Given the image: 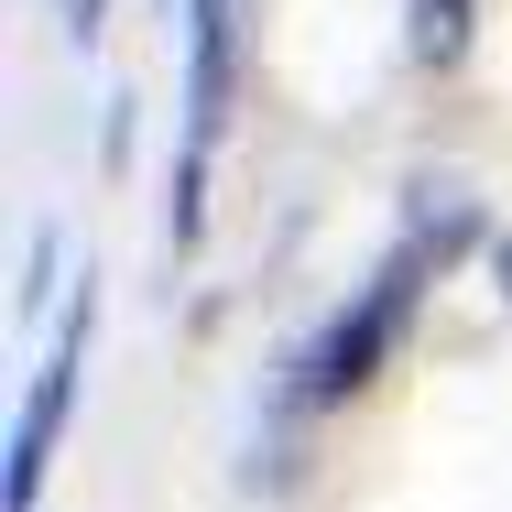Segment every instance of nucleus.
I'll list each match as a JSON object with an SVG mask.
<instances>
[{"mask_svg":"<svg viewBox=\"0 0 512 512\" xmlns=\"http://www.w3.org/2000/svg\"><path fill=\"white\" fill-rule=\"evenodd\" d=\"M414 284H425V240H404V251L360 284V306L306 349V404H349V393L393 360V338H404V316H414Z\"/></svg>","mask_w":512,"mask_h":512,"instance_id":"obj_1","label":"nucleus"},{"mask_svg":"<svg viewBox=\"0 0 512 512\" xmlns=\"http://www.w3.org/2000/svg\"><path fill=\"white\" fill-rule=\"evenodd\" d=\"M502 295H512V240H502Z\"/></svg>","mask_w":512,"mask_h":512,"instance_id":"obj_5","label":"nucleus"},{"mask_svg":"<svg viewBox=\"0 0 512 512\" xmlns=\"http://www.w3.org/2000/svg\"><path fill=\"white\" fill-rule=\"evenodd\" d=\"M229 55H240V0H186V164H207L229 120Z\"/></svg>","mask_w":512,"mask_h":512,"instance_id":"obj_3","label":"nucleus"},{"mask_svg":"<svg viewBox=\"0 0 512 512\" xmlns=\"http://www.w3.org/2000/svg\"><path fill=\"white\" fill-rule=\"evenodd\" d=\"M404 55L414 66H458L469 55V0H404Z\"/></svg>","mask_w":512,"mask_h":512,"instance_id":"obj_4","label":"nucleus"},{"mask_svg":"<svg viewBox=\"0 0 512 512\" xmlns=\"http://www.w3.org/2000/svg\"><path fill=\"white\" fill-rule=\"evenodd\" d=\"M88 338H99V295H77V306H66L55 349H44V371H33V393H22V414H11V469H0V512H33V502H44L55 436H66V414H77V382H88Z\"/></svg>","mask_w":512,"mask_h":512,"instance_id":"obj_2","label":"nucleus"}]
</instances>
